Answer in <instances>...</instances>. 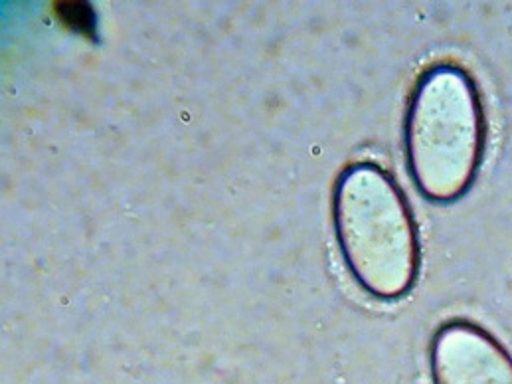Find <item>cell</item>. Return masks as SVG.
Segmentation results:
<instances>
[{
    "label": "cell",
    "mask_w": 512,
    "mask_h": 384,
    "mask_svg": "<svg viewBox=\"0 0 512 384\" xmlns=\"http://www.w3.org/2000/svg\"><path fill=\"white\" fill-rule=\"evenodd\" d=\"M333 222L342 260L366 293L392 301L414 288L418 226L388 171L374 163L348 165L335 185Z\"/></svg>",
    "instance_id": "6da1fadb"
},
{
    "label": "cell",
    "mask_w": 512,
    "mask_h": 384,
    "mask_svg": "<svg viewBox=\"0 0 512 384\" xmlns=\"http://www.w3.org/2000/svg\"><path fill=\"white\" fill-rule=\"evenodd\" d=\"M487 125L477 84L457 64L426 70L410 96L404 147L416 189L453 202L471 189L485 153Z\"/></svg>",
    "instance_id": "7a4b0ae2"
},
{
    "label": "cell",
    "mask_w": 512,
    "mask_h": 384,
    "mask_svg": "<svg viewBox=\"0 0 512 384\" xmlns=\"http://www.w3.org/2000/svg\"><path fill=\"white\" fill-rule=\"evenodd\" d=\"M433 384H512V355L477 323H443L431 343Z\"/></svg>",
    "instance_id": "3957f363"
},
{
    "label": "cell",
    "mask_w": 512,
    "mask_h": 384,
    "mask_svg": "<svg viewBox=\"0 0 512 384\" xmlns=\"http://www.w3.org/2000/svg\"><path fill=\"white\" fill-rule=\"evenodd\" d=\"M56 10H58L60 18L64 20V24L70 26L72 30H80L84 34H89V28H93V24H95L89 4H76V2L56 4Z\"/></svg>",
    "instance_id": "277c9868"
}]
</instances>
